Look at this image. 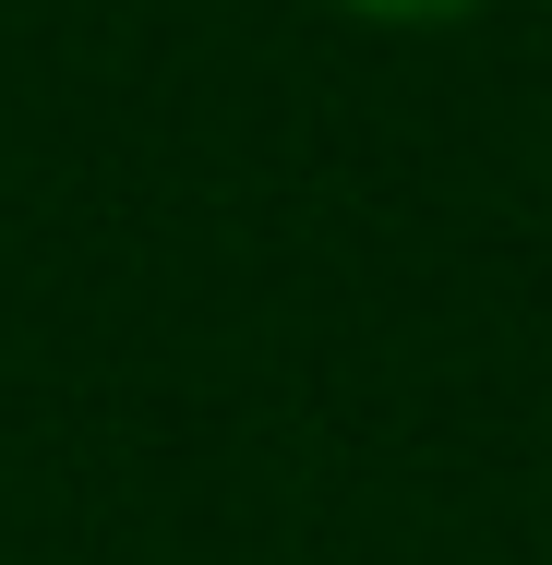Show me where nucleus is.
Returning a JSON list of instances; mask_svg holds the SVG:
<instances>
[{
	"instance_id": "f257e3e1",
	"label": "nucleus",
	"mask_w": 552,
	"mask_h": 565,
	"mask_svg": "<svg viewBox=\"0 0 552 565\" xmlns=\"http://www.w3.org/2000/svg\"><path fill=\"white\" fill-rule=\"evenodd\" d=\"M348 12H397V24H421V12H468V0H348Z\"/></svg>"
}]
</instances>
